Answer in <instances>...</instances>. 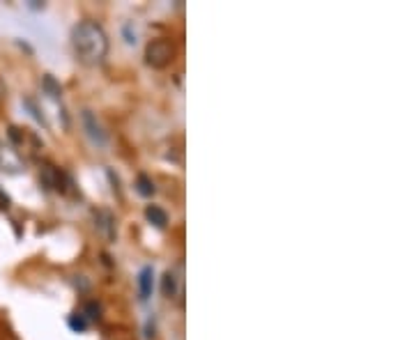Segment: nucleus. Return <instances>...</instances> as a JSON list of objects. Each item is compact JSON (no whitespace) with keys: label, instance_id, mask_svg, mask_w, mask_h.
I'll list each match as a JSON object with an SVG mask.
<instances>
[{"label":"nucleus","instance_id":"6e6552de","mask_svg":"<svg viewBox=\"0 0 414 340\" xmlns=\"http://www.w3.org/2000/svg\"><path fill=\"white\" fill-rule=\"evenodd\" d=\"M152 287H154V269L152 267H143L141 274H138V294H141V302H148L152 297Z\"/></svg>","mask_w":414,"mask_h":340},{"label":"nucleus","instance_id":"1a4fd4ad","mask_svg":"<svg viewBox=\"0 0 414 340\" xmlns=\"http://www.w3.org/2000/svg\"><path fill=\"white\" fill-rule=\"evenodd\" d=\"M161 292L166 299H177L182 294V283H180V276L177 271H166L163 274V280H161Z\"/></svg>","mask_w":414,"mask_h":340},{"label":"nucleus","instance_id":"f3484780","mask_svg":"<svg viewBox=\"0 0 414 340\" xmlns=\"http://www.w3.org/2000/svg\"><path fill=\"white\" fill-rule=\"evenodd\" d=\"M10 205H12V200H10V195L0 189V212H5V209H10Z\"/></svg>","mask_w":414,"mask_h":340},{"label":"nucleus","instance_id":"0eeeda50","mask_svg":"<svg viewBox=\"0 0 414 340\" xmlns=\"http://www.w3.org/2000/svg\"><path fill=\"white\" fill-rule=\"evenodd\" d=\"M92 219H95V228L100 230L108 241H115L117 230H115V217L108 212V209H95L92 212Z\"/></svg>","mask_w":414,"mask_h":340},{"label":"nucleus","instance_id":"9b49d317","mask_svg":"<svg viewBox=\"0 0 414 340\" xmlns=\"http://www.w3.org/2000/svg\"><path fill=\"white\" fill-rule=\"evenodd\" d=\"M136 191L143 195V198H152L154 195V182L148 178V175H138L136 178Z\"/></svg>","mask_w":414,"mask_h":340},{"label":"nucleus","instance_id":"f8f14e48","mask_svg":"<svg viewBox=\"0 0 414 340\" xmlns=\"http://www.w3.org/2000/svg\"><path fill=\"white\" fill-rule=\"evenodd\" d=\"M67 324H69V329L74 331V333H85V331H88V324L90 322L85 319L83 313H74V315H69Z\"/></svg>","mask_w":414,"mask_h":340},{"label":"nucleus","instance_id":"423d86ee","mask_svg":"<svg viewBox=\"0 0 414 340\" xmlns=\"http://www.w3.org/2000/svg\"><path fill=\"white\" fill-rule=\"evenodd\" d=\"M69 175H65L60 168L51 166V163H44L42 170H39V182L44 184V189L49 191H65L62 189V182H67Z\"/></svg>","mask_w":414,"mask_h":340},{"label":"nucleus","instance_id":"9d476101","mask_svg":"<svg viewBox=\"0 0 414 340\" xmlns=\"http://www.w3.org/2000/svg\"><path fill=\"white\" fill-rule=\"evenodd\" d=\"M146 219H148L154 228H159V230H163V228L168 226V214L163 212L161 207H157V205H148V207H146Z\"/></svg>","mask_w":414,"mask_h":340},{"label":"nucleus","instance_id":"7ed1b4c3","mask_svg":"<svg viewBox=\"0 0 414 340\" xmlns=\"http://www.w3.org/2000/svg\"><path fill=\"white\" fill-rule=\"evenodd\" d=\"M8 136H10V141H12V145H14V149L19 152V156L21 154H28V156H32V154H37V149H42V141H39V136L32 132V129H21V127H12L8 129Z\"/></svg>","mask_w":414,"mask_h":340},{"label":"nucleus","instance_id":"a211bd4d","mask_svg":"<svg viewBox=\"0 0 414 340\" xmlns=\"http://www.w3.org/2000/svg\"><path fill=\"white\" fill-rule=\"evenodd\" d=\"M5 97H8V85H5L3 78H0V104L5 101Z\"/></svg>","mask_w":414,"mask_h":340},{"label":"nucleus","instance_id":"20e7f679","mask_svg":"<svg viewBox=\"0 0 414 340\" xmlns=\"http://www.w3.org/2000/svg\"><path fill=\"white\" fill-rule=\"evenodd\" d=\"M81 122H83V129H85V134H88V138L95 143V145H100V147L108 145V136H106V132H104V127L100 124V120H97V115L92 113V110H88V108L83 110Z\"/></svg>","mask_w":414,"mask_h":340},{"label":"nucleus","instance_id":"f257e3e1","mask_svg":"<svg viewBox=\"0 0 414 340\" xmlns=\"http://www.w3.org/2000/svg\"><path fill=\"white\" fill-rule=\"evenodd\" d=\"M71 47L83 64H100L108 56V35L97 21H78L71 30Z\"/></svg>","mask_w":414,"mask_h":340},{"label":"nucleus","instance_id":"dca6fc26","mask_svg":"<svg viewBox=\"0 0 414 340\" xmlns=\"http://www.w3.org/2000/svg\"><path fill=\"white\" fill-rule=\"evenodd\" d=\"M131 28H134V25H131V23H127V25H124V28H122L124 42H127V44H136V32H131Z\"/></svg>","mask_w":414,"mask_h":340},{"label":"nucleus","instance_id":"ddd939ff","mask_svg":"<svg viewBox=\"0 0 414 340\" xmlns=\"http://www.w3.org/2000/svg\"><path fill=\"white\" fill-rule=\"evenodd\" d=\"M42 88H44L51 97H54V99H60V97H62V88L56 83V78L51 76V74H46V76L42 78Z\"/></svg>","mask_w":414,"mask_h":340},{"label":"nucleus","instance_id":"39448f33","mask_svg":"<svg viewBox=\"0 0 414 340\" xmlns=\"http://www.w3.org/2000/svg\"><path fill=\"white\" fill-rule=\"evenodd\" d=\"M0 170H5V173L10 175H19L23 173V159L19 156V152L12 145H5L3 141H0Z\"/></svg>","mask_w":414,"mask_h":340},{"label":"nucleus","instance_id":"2eb2a0df","mask_svg":"<svg viewBox=\"0 0 414 340\" xmlns=\"http://www.w3.org/2000/svg\"><path fill=\"white\" fill-rule=\"evenodd\" d=\"M23 104H25V106H28V108L32 110V117H35V120H37V122H42V124H46V117H44V113H39V108L35 106V104H32V99H25Z\"/></svg>","mask_w":414,"mask_h":340},{"label":"nucleus","instance_id":"f03ea898","mask_svg":"<svg viewBox=\"0 0 414 340\" xmlns=\"http://www.w3.org/2000/svg\"><path fill=\"white\" fill-rule=\"evenodd\" d=\"M173 58H175V47H173L170 39H152V42L148 44L146 62L150 64V67L163 69L173 62Z\"/></svg>","mask_w":414,"mask_h":340},{"label":"nucleus","instance_id":"4468645a","mask_svg":"<svg viewBox=\"0 0 414 340\" xmlns=\"http://www.w3.org/2000/svg\"><path fill=\"white\" fill-rule=\"evenodd\" d=\"M83 315H85L88 322H90V319H95V322H97V319H102V306L97 302H88V304H85V308H83Z\"/></svg>","mask_w":414,"mask_h":340}]
</instances>
